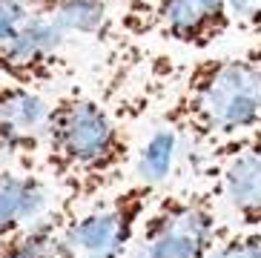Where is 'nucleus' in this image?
<instances>
[{"instance_id": "1", "label": "nucleus", "mask_w": 261, "mask_h": 258, "mask_svg": "<svg viewBox=\"0 0 261 258\" xmlns=\"http://www.w3.org/2000/svg\"><path fill=\"white\" fill-rule=\"evenodd\" d=\"M132 161L123 126L89 95L66 92L49 109L43 167L69 204H92L121 181Z\"/></svg>"}, {"instance_id": "2", "label": "nucleus", "mask_w": 261, "mask_h": 258, "mask_svg": "<svg viewBox=\"0 0 261 258\" xmlns=\"http://www.w3.org/2000/svg\"><path fill=\"white\" fill-rule=\"evenodd\" d=\"M161 121L198 146H218L261 126V52L201 58L187 69L181 89Z\"/></svg>"}, {"instance_id": "3", "label": "nucleus", "mask_w": 261, "mask_h": 258, "mask_svg": "<svg viewBox=\"0 0 261 258\" xmlns=\"http://www.w3.org/2000/svg\"><path fill=\"white\" fill-rule=\"evenodd\" d=\"M215 190L164 192L123 258H207L221 241Z\"/></svg>"}, {"instance_id": "4", "label": "nucleus", "mask_w": 261, "mask_h": 258, "mask_svg": "<svg viewBox=\"0 0 261 258\" xmlns=\"http://www.w3.org/2000/svg\"><path fill=\"white\" fill-rule=\"evenodd\" d=\"M158 195L152 181H138L95 198L81 213L75 210L61 236L58 258H123Z\"/></svg>"}, {"instance_id": "5", "label": "nucleus", "mask_w": 261, "mask_h": 258, "mask_svg": "<svg viewBox=\"0 0 261 258\" xmlns=\"http://www.w3.org/2000/svg\"><path fill=\"white\" fill-rule=\"evenodd\" d=\"M66 38L43 12L23 0H0V78L46 86L61 78Z\"/></svg>"}, {"instance_id": "6", "label": "nucleus", "mask_w": 261, "mask_h": 258, "mask_svg": "<svg viewBox=\"0 0 261 258\" xmlns=\"http://www.w3.org/2000/svg\"><path fill=\"white\" fill-rule=\"evenodd\" d=\"M152 29L164 40L195 52H207L232 32L227 0H149Z\"/></svg>"}, {"instance_id": "7", "label": "nucleus", "mask_w": 261, "mask_h": 258, "mask_svg": "<svg viewBox=\"0 0 261 258\" xmlns=\"http://www.w3.org/2000/svg\"><path fill=\"white\" fill-rule=\"evenodd\" d=\"M49 109L52 104H46L38 89L0 78V146L17 164L29 167L43 155Z\"/></svg>"}, {"instance_id": "8", "label": "nucleus", "mask_w": 261, "mask_h": 258, "mask_svg": "<svg viewBox=\"0 0 261 258\" xmlns=\"http://www.w3.org/2000/svg\"><path fill=\"white\" fill-rule=\"evenodd\" d=\"M215 164V195H221L238 227L261 229V152L241 146L218 144L213 146Z\"/></svg>"}, {"instance_id": "9", "label": "nucleus", "mask_w": 261, "mask_h": 258, "mask_svg": "<svg viewBox=\"0 0 261 258\" xmlns=\"http://www.w3.org/2000/svg\"><path fill=\"white\" fill-rule=\"evenodd\" d=\"M52 210V187L43 175L29 167L0 169V238L35 224Z\"/></svg>"}, {"instance_id": "10", "label": "nucleus", "mask_w": 261, "mask_h": 258, "mask_svg": "<svg viewBox=\"0 0 261 258\" xmlns=\"http://www.w3.org/2000/svg\"><path fill=\"white\" fill-rule=\"evenodd\" d=\"M77 207L63 201L35 224L0 238V258H58L61 236Z\"/></svg>"}, {"instance_id": "11", "label": "nucleus", "mask_w": 261, "mask_h": 258, "mask_svg": "<svg viewBox=\"0 0 261 258\" xmlns=\"http://www.w3.org/2000/svg\"><path fill=\"white\" fill-rule=\"evenodd\" d=\"M107 0H58L46 12L63 38H100L107 32Z\"/></svg>"}, {"instance_id": "12", "label": "nucleus", "mask_w": 261, "mask_h": 258, "mask_svg": "<svg viewBox=\"0 0 261 258\" xmlns=\"http://www.w3.org/2000/svg\"><path fill=\"white\" fill-rule=\"evenodd\" d=\"M207 258H261V229H232L224 233Z\"/></svg>"}, {"instance_id": "13", "label": "nucleus", "mask_w": 261, "mask_h": 258, "mask_svg": "<svg viewBox=\"0 0 261 258\" xmlns=\"http://www.w3.org/2000/svg\"><path fill=\"white\" fill-rule=\"evenodd\" d=\"M227 3L238 29L261 38V0H227Z\"/></svg>"}, {"instance_id": "14", "label": "nucleus", "mask_w": 261, "mask_h": 258, "mask_svg": "<svg viewBox=\"0 0 261 258\" xmlns=\"http://www.w3.org/2000/svg\"><path fill=\"white\" fill-rule=\"evenodd\" d=\"M230 146H241V149H253V152H261V126H255L250 135L244 138H236V141H227Z\"/></svg>"}, {"instance_id": "15", "label": "nucleus", "mask_w": 261, "mask_h": 258, "mask_svg": "<svg viewBox=\"0 0 261 258\" xmlns=\"http://www.w3.org/2000/svg\"><path fill=\"white\" fill-rule=\"evenodd\" d=\"M23 3H26V6L38 9V12H43V15H46V12L55 6V3H58V0H23Z\"/></svg>"}, {"instance_id": "16", "label": "nucleus", "mask_w": 261, "mask_h": 258, "mask_svg": "<svg viewBox=\"0 0 261 258\" xmlns=\"http://www.w3.org/2000/svg\"><path fill=\"white\" fill-rule=\"evenodd\" d=\"M253 49H255V52H261V38H258V40H255V43H253Z\"/></svg>"}]
</instances>
